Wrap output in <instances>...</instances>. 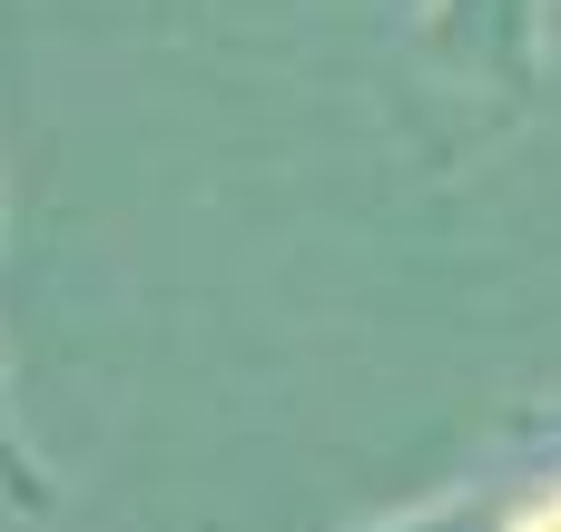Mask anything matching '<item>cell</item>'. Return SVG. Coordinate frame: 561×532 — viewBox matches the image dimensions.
Here are the masks:
<instances>
[{"label": "cell", "instance_id": "1", "mask_svg": "<svg viewBox=\"0 0 561 532\" xmlns=\"http://www.w3.org/2000/svg\"><path fill=\"white\" fill-rule=\"evenodd\" d=\"M552 0H434V59L493 99H533Z\"/></svg>", "mask_w": 561, "mask_h": 532}]
</instances>
